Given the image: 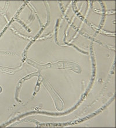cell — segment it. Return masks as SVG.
<instances>
[{
	"instance_id": "obj_1",
	"label": "cell",
	"mask_w": 116,
	"mask_h": 128,
	"mask_svg": "<svg viewBox=\"0 0 116 128\" xmlns=\"http://www.w3.org/2000/svg\"><path fill=\"white\" fill-rule=\"evenodd\" d=\"M1 92H2V88H1V87L0 86V93H1Z\"/></svg>"
}]
</instances>
